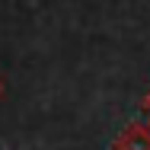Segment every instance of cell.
I'll use <instances>...</instances> for the list:
<instances>
[{"label": "cell", "instance_id": "obj_1", "mask_svg": "<svg viewBox=\"0 0 150 150\" xmlns=\"http://www.w3.org/2000/svg\"><path fill=\"white\" fill-rule=\"evenodd\" d=\"M115 150H150V125H128L115 141Z\"/></svg>", "mask_w": 150, "mask_h": 150}, {"label": "cell", "instance_id": "obj_3", "mask_svg": "<svg viewBox=\"0 0 150 150\" xmlns=\"http://www.w3.org/2000/svg\"><path fill=\"white\" fill-rule=\"evenodd\" d=\"M3 93H6V86H3V77H0V99H3Z\"/></svg>", "mask_w": 150, "mask_h": 150}, {"label": "cell", "instance_id": "obj_2", "mask_svg": "<svg viewBox=\"0 0 150 150\" xmlns=\"http://www.w3.org/2000/svg\"><path fill=\"white\" fill-rule=\"evenodd\" d=\"M141 109L150 115V93H144V99H141Z\"/></svg>", "mask_w": 150, "mask_h": 150}, {"label": "cell", "instance_id": "obj_4", "mask_svg": "<svg viewBox=\"0 0 150 150\" xmlns=\"http://www.w3.org/2000/svg\"><path fill=\"white\" fill-rule=\"evenodd\" d=\"M147 125H150V121H147Z\"/></svg>", "mask_w": 150, "mask_h": 150}]
</instances>
